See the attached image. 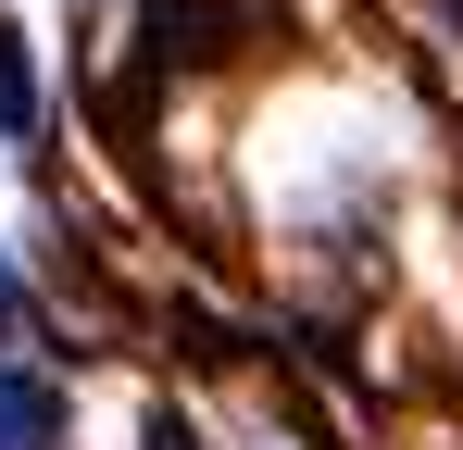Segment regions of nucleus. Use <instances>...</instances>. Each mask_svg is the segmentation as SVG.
I'll return each instance as SVG.
<instances>
[{
	"label": "nucleus",
	"mask_w": 463,
	"mask_h": 450,
	"mask_svg": "<svg viewBox=\"0 0 463 450\" xmlns=\"http://www.w3.org/2000/svg\"><path fill=\"white\" fill-rule=\"evenodd\" d=\"M38 126V88H25V38L0 25V138H25Z\"/></svg>",
	"instance_id": "2"
},
{
	"label": "nucleus",
	"mask_w": 463,
	"mask_h": 450,
	"mask_svg": "<svg viewBox=\"0 0 463 450\" xmlns=\"http://www.w3.org/2000/svg\"><path fill=\"white\" fill-rule=\"evenodd\" d=\"M0 450H63V388L51 375H0Z\"/></svg>",
	"instance_id": "1"
},
{
	"label": "nucleus",
	"mask_w": 463,
	"mask_h": 450,
	"mask_svg": "<svg viewBox=\"0 0 463 450\" xmlns=\"http://www.w3.org/2000/svg\"><path fill=\"white\" fill-rule=\"evenodd\" d=\"M13 325H25V288H13V263H0V338H13Z\"/></svg>",
	"instance_id": "3"
}]
</instances>
